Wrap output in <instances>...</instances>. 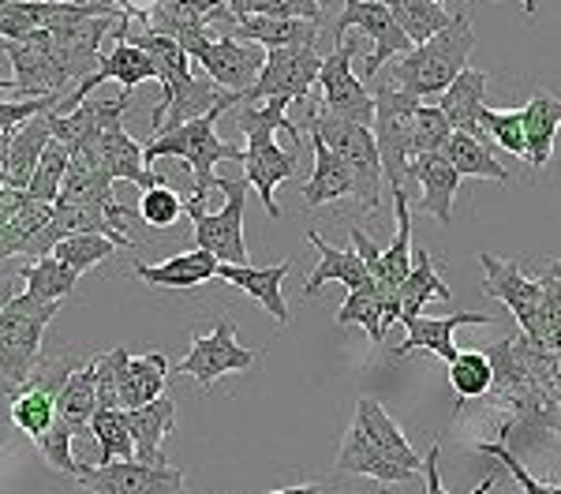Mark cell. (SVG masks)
<instances>
[{
    "label": "cell",
    "mask_w": 561,
    "mask_h": 494,
    "mask_svg": "<svg viewBox=\"0 0 561 494\" xmlns=\"http://www.w3.org/2000/svg\"><path fill=\"white\" fill-rule=\"evenodd\" d=\"M53 409H57V420L60 424L71 427V435H87L90 430V416H94L98 409V393H94V364L79 367V371L68 375V382L57 390V398H53Z\"/></svg>",
    "instance_id": "cell-36"
},
{
    "label": "cell",
    "mask_w": 561,
    "mask_h": 494,
    "mask_svg": "<svg viewBox=\"0 0 561 494\" xmlns=\"http://www.w3.org/2000/svg\"><path fill=\"white\" fill-rule=\"evenodd\" d=\"M20 269H0V311L8 308V300H12V296H20Z\"/></svg>",
    "instance_id": "cell-55"
},
{
    "label": "cell",
    "mask_w": 561,
    "mask_h": 494,
    "mask_svg": "<svg viewBox=\"0 0 561 494\" xmlns=\"http://www.w3.org/2000/svg\"><path fill=\"white\" fill-rule=\"evenodd\" d=\"M307 128L345 161V169L352 173V184H356V203L364 206L367 214H375L378 199H382V161H378V147H375L370 128L341 120V116H330L322 105H311Z\"/></svg>",
    "instance_id": "cell-5"
},
{
    "label": "cell",
    "mask_w": 561,
    "mask_h": 494,
    "mask_svg": "<svg viewBox=\"0 0 561 494\" xmlns=\"http://www.w3.org/2000/svg\"><path fill=\"white\" fill-rule=\"evenodd\" d=\"M438 457H442V449L431 446L427 461H423V472H427V494H446V487H442V472H438ZM494 483H497V475H486V480L479 483L472 494H491Z\"/></svg>",
    "instance_id": "cell-53"
},
{
    "label": "cell",
    "mask_w": 561,
    "mask_h": 494,
    "mask_svg": "<svg viewBox=\"0 0 561 494\" xmlns=\"http://www.w3.org/2000/svg\"><path fill=\"white\" fill-rule=\"evenodd\" d=\"M0 4H4V0H0Z\"/></svg>",
    "instance_id": "cell-62"
},
{
    "label": "cell",
    "mask_w": 561,
    "mask_h": 494,
    "mask_svg": "<svg viewBox=\"0 0 561 494\" xmlns=\"http://www.w3.org/2000/svg\"><path fill=\"white\" fill-rule=\"evenodd\" d=\"M139 218L147 221L150 229H173V225L184 218V199H180L169 184L150 187L139 199Z\"/></svg>",
    "instance_id": "cell-47"
},
{
    "label": "cell",
    "mask_w": 561,
    "mask_h": 494,
    "mask_svg": "<svg viewBox=\"0 0 561 494\" xmlns=\"http://www.w3.org/2000/svg\"><path fill=\"white\" fill-rule=\"evenodd\" d=\"M378 4L393 15V23L401 26V34L412 45L431 42L434 34H442L449 23H454V15H449L442 4H434V0H378Z\"/></svg>",
    "instance_id": "cell-37"
},
{
    "label": "cell",
    "mask_w": 561,
    "mask_h": 494,
    "mask_svg": "<svg viewBox=\"0 0 561 494\" xmlns=\"http://www.w3.org/2000/svg\"><path fill=\"white\" fill-rule=\"evenodd\" d=\"M221 110L198 116V120H187L184 128L176 131H165L158 135V139L142 142V165H153L158 158H180L192 165V199H206V195L214 192V165L217 161H243V150L237 142H225L217 139L214 124L221 120Z\"/></svg>",
    "instance_id": "cell-4"
},
{
    "label": "cell",
    "mask_w": 561,
    "mask_h": 494,
    "mask_svg": "<svg viewBox=\"0 0 561 494\" xmlns=\"http://www.w3.org/2000/svg\"><path fill=\"white\" fill-rule=\"evenodd\" d=\"M442 158L457 169L460 176H476V180H497V184H513V173L494 158L491 142H479L472 135L449 131L446 147H442Z\"/></svg>",
    "instance_id": "cell-35"
},
{
    "label": "cell",
    "mask_w": 561,
    "mask_h": 494,
    "mask_svg": "<svg viewBox=\"0 0 561 494\" xmlns=\"http://www.w3.org/2000/svg\"><path fill=\"white\" fill-rule=\"evenodd\" d=\"M165 375H169V359L165 353H147V356H128L121 364L116 375V404L124 412L142 409V404L158 401L165 390Z\"/></svg>",
    "instance_id": "cell-26"
},
{
    "label": "cell",
    "mask_w": 561,
    "mask_h": 494,
    "mask_svg": "<svg viewBox=\"0 0 561 494\" xmlns=\"http://www.w3.org/2000/svg\"><path fill=\"white\" fill-rule=\"evenodd\" d=\"M423 102L401 94L397 87H378L375 94V147L378 161H382V176L389 180V192H409V128L412 113Z\"/></svg>",
    "instance_id": "cell-7"
},
{
    "label": "cell",
    "mask_w": 561,
    "mask_h": 494,
    "mask_svg": "<svg viewBox=\"0 0 561 494\" xmlns=\"http://www.w3.org/2000/svg\"><path fill=\"white\" fill-rule=\"evenodd\" d=\"M460 326H491V314H476V311H457V314H446V319H431V314H420V319H412L409 326V337H404V345H397V359L412 356L415 348H427L438 359H446V364H454L457 359V348H454V334Z\"/></svg>",
    "instance_id": "cell-19"
},
{
    "label": "cell",
    "mask_w": 561,
    "mask_h": 494,
    "mask_svg": "<svg viewBox=\"0 0 561 494\" xmlns=\"http://www.w3.org/2000/svg\"><path fill=\"white\" fill-rule=\"evenodd\" d=\"M483 449V453H491V457H497V461L505 464V472L513 475V480L520 483L524 487V494H561V487L558 483H547V480H536V475H531L528 469H524V461L520 457H513L510 449H505L502 443H491V446H479Z\"/></svg>",
    "instance_id": "cell-52"
},
{
    "label": "cell",
    "mask_w": 561,
    "mask_h": 494,
    "mask_svg": "<svg viewBox=\"0 0 561 494\" xmlns=\"http://www.w3.org/2000/svg\"><path fill=\"white\" fill-rule=\"evenodd\" d=\"M322 57L314 45H285V49H266L255 87L243 94V102H266V97H285V102H307L311 87L319 83Z\"/></svg>",
    "instance_id": "cell-10"
},
{
    "label": "cell",
    "mask_w": 561,
    "mask_h": 494,
    "mask_svg": "<svg viewBox=\"0 0 561 494\" xmlns=\"http://www.w3.org/2000/svg\"><path fill=\"white\" fill-rule=\"evenodd\" d=\"M243 15H266V20H307L322 23L319 0H248Z\"/></svg>",
    "instance_id": "cell-50"
},
{
    "label": "cell",
    "mask_w": 561,
    "mask_h": 494,
    "mask_svg": "<svg viewBox=\"0 0 561 494\" xmlns=\"http://www.w3.org/2000/svg\"><path fill=\"white\" fill-rule=\"evenodd\" d=\"M124 420H128L135 461L161 469V464H165V449H161V443H165L176 427V404L169 398H158V401L142 404V409L124 412Z\"/></svg>",
    "instance_id": "cell-22"
},
{
    "label": "cell",
    "mask_w": 561,
    "mask_h": 494,
    "mask_svg": "<svg viewBox=\"0 0 561 494\" xmlns=\"http://www.w3.org/2000/svg\"><path fill=\"white\" fill-rule=\"evenodd\" d=\"M285 97H266V102H240L232 110V120L237 128L248 135V150H243V180L248 187H255L262 206H266V218H280V206H277V184L296 176V150H280L277 147V128L293 139V147H300V128L293 124L288 116Z\"/></svg>",
    "instance_id": "cell-1"
},
{
    "label": "cell",
    "mask_w": 561,
    "mask_h": 494,
    "mask_svg": "<svg viewBox=\"0 0 561 494\" xmlns=\"http://www.w3.org/2000/svg\"><path fill=\"white\" fill-rule=\"evenodd\" d=\"M479 128L491 139L494 150H510V154L524 158L528 142H524V113L520 110H486L479 113Z\"/></svg>",
    "instance_id": "cell-45"
},
{
    "label": "cell",
    "mask_w": 561,
    "mask_h": 494,
    "mask_svg": "<svg viewBox=\"0 0 561 494\" xmlns=\"http://www.w3.org/2000/svg\"><path fill=\"white\" fill-rule=\"evenodd\" d=\"M319 8H330V0H319Z\"/></svg>",
    "instance_id": "cell-60"
},
{
    "label": "cell",
    "mask_w": 561,
    "mask_h": 494,
    "mask_svg": "<svg viewBox=\"0 0 561 494\" xmlns=\"http://www.w3.org/2000/svg\"><path fill=\"white\" fill-rule=\"evenodd\" d=\"M4 57L15 71L12 102H31V97H49V94L65 97L68 79L60 76L57 60H53L49 31H38V34H26V38L8 42Z\"/></svg>",
    "instance_id": "cell-14"
},
{
    "label": "cell",
    "mask_w": 561,
    "mask_h": 494,
    "mask_svg": "<svg viewBox=\"0 0 561 494\" xmlns=\"http://www.w3.org/2000/svg\"><path fill=\"white\" fill-rule=\"evenodd\" d=\"M486 71H476V68H465L460 76L442 90V116L449 120V128L460 131V135H472L479 142H491L479 128V113H483L486 105Z\"/></svg>",
    "instance_id": "cell-23"
},
{
    "label": "cell",
    "mask_w": 561,
    "mask_h": 494,
    "mask_svg": "<svg viewBox=\"0 0 561 494\" xmlns=\"http://www.w3.org/2000/svg\"><path fill=\"white\" fill-rule=\"evenodd\" d=\"M192 60L206 68V76L214 79L221 90H232V94H248L255 87L262 65H266V49L255 42H240V38H210L206 45H198V53Z\"/></svg>",
    "instance_id": "cell-16"
},
{
    "label": "cell",
    "mask_w": 561,
    "mask_h": 494,
    "mask_svg": "<svg viewBox=\"0 0 561 494\" xmlns=\"http://www.w3.org/2000/svg\"><path fill=\"white\" fill-rule=\"evenodd\" d=\"M288 269H293V259H280L277 266H229V263H217V274L214 277H225L229 285H237L251 296L255 303H262L270 314H274L277 326H288V303H285V292H280V285H285Z\"/></svg>",
    "instance_id": "cell-18"
},
{
    "label": "cell",
    "mask_w": 561,
    "mask_h": 494,
    "mask_svg": "<svg viewBox=\"0 0 561 494\" xmlns=\"http://www.w3.org/2000/svg\"><path fill=\"white\" fill-rule=\"evenodd\" d=\"M98 161H102L108 180H128V184L142 187V192L165 184V176L142 165V142L131 139L124 131V124H113V128L102 131V139H98Z\"/></svg>",
    "instance_id": "cell-21"
},
{
    "label": "cell",
    "mask_w": 561,
    "mask_h": 494,
    "mask_svg": "<svg viewBox=\"0 0 561 494\" xmlns=\"http://www.w3.org/2000/svg\"><path fill=\"white\" fill-rule=\"evenodd\" d=\"M520 113H524V142H528L524 161L531 169H542L550 154H554V139L561 128V97H554L550 90H536Z\"/></svg>",
    "instance_id": "cell-29"
},
{
    "label": "cell",
    "mask_w": 561,
    "mask_h": 494,
    "mask_svg": "<svg viewBox=\"0 0 561 494\" xmlns=\"http://www.w3.org/2000/svg\"><path fill=\"white\" fill-rule=\"evenodd\" d=\"M393 206H397V237L382 255H378L375 269H370V282L386 292H397L401 282L409 277L412 266V206H409V192H393Z\"/></svg>",
    "instance_id": "cell-31"
},
{
    "label": "cell",
    "mask_w": 561,
    "mask_h": 494,
    "mask_svg": "<svg viewBox=\"0 0 561 494\" xmlns=\"http://www.w3.org/2000/svg\"><path fill=\"white\" fill-rule=\"evenodd\" d=\"M214 192L225 195V206L217 214H206V199H187L184 210L195 221L198 251L214 255L217 263L251 266L248 244H243V206H248V180L243 176H214Z\"/></svg>",
    "instance_id": "cell-6"
},
{
    "label": "cell",
    "mask_w": 561,
    "mask_h": 494,
    "mask_svg": "<svg viewBox=\"0 0 561 494\" xmlns=\"http://www.w3.org/2000/svg\"><path fill=\"white\" fill-rule=\"evenodd\" d=\"M225 0H153L150 8H142L135 20L147 26L150 34H161V38L176 42L180 49L187 53V60L198 53V45L210 42V15L221 8Z\"/></svg>",
    "instance_id": "cell-15"
},
{
    "label": "cell",
    "mask_w": 561,
    "mask_h": 494,
    "mask_svg": "<svg viewBox=\"0 0 561 494\" xmlns=\"http://www.w3.org/2000/svg\"><path fill=\"white\" fill-rule=\"evenodd\" d=\"M60 303H42L34 296H12L0 311V393L15 398L31 382L42 359V341L49 322L57 319Z\"/></svg>",
    "instance_id": "cell-3"
},
{
    "label": "cell",
    "mask_w": 561,
    "mask_h": 494,
    "mask_svg": "<svg viewBox=\"0 0 561 494\" xmlns=\"http://www.w3.org/2000/svg\"><path fill=\"white\" fill-rule=\"evenodd\" d=\"M53 139L49 131V113L31 116L26 124L12 131V147H8V165L0 173V187H12V192H26L34 169H38V158L45 150V142Z\"/></svg>",
    "instance_id": "cell-27"
},
{
    "label": "cell",
    "mask_w": 561,
    "mask_h": 494,
    "mask_svg": "<svg viewBox=\"0 0 561 494\" xmlns=\"http://www.w3.org/2000/svg\"><path fill=\"white\" fill-rule=\"evenodd\" d=\"M397 322H401V300H397V292L378 289L375 282L352 289L337 311V326H364L375 345H382Z\"/></svg>",
    "instance_id": "cell-17"
},
{
    "label": "cell",
    "mask_w": 561,
    "mask_h": 494,
    "mask_svg": "<svg viewBox=\"0 0 561 494\" xmlns=\"http://www.w3.org/2000/svg\"><path fill=\"white\" fill-rule=\"evenodd\" d=\"M8 420H12L15 427L23 430V435L31 438H42L45 430L53 427V420H57V409H53V398L42 390H20L8 404Z\"/></svg>",
    "instance_id": "cell-43"
},
{
    "label": "cell",
    "mask_w": 561,
    "mask_h": 494,
    "mask_svg": "<svg viewBox=\"0 0 561 494\" xmlns=\"http://www.w3.org/2000/svg\"><path fill=\"white\" fill-rule=\"evenodd\" d=\"M20 277L26 285L23 292L34 296V300H42V303H60L65 296L76 292V282H79L76 269H68L60 259H53V255L34 259V263L20 266Z\"/></svg>",
    "instance_id": "cell-38"
},
{
    "label": "cell",
    "mask_w": 561,
    "mask_h": 494,
    "mask_svg": "<svg viewBox=\"0 0 561 494\" xmlns=\"http://www.w3.org/2000/svg\"><path fill=\"white\" fill-rule=\"evenodd\" d=\"M60 105V94H49V97H31V102H0V135L15 131L20 124H26L31 116H42V113H53Z\"/></svg>",
    "instance_id": "cell-51"
},
{
    "label": "cell",
    "mask_w": 561,
    "mask_h": 494,
    "mask_svg": "<svg viewBox=\"0 0 561 494\" xmlns=\"http://www.w3.org/2000/svg\"><path fill=\"white\" fill-rule=\"evenodd\" d=\"M26 203V192H12V187H0V225H8L20 214V206Z\"/></svg>",
    "instance_id": "cell-54"
},
{
    "label": "cell",
    "mask_w": 561,
    "mask_h": 494,
    "mask_svg": "<svg viewBox=\"0 0 561 494\" xmlns=\"http://www.w3.org/2000/svg\"><path fill=\"white\" fill-rule=\"evenodd\" d=\"M322 494H325V491H322Z\"/></svg>",
    "instance_id": "cell-63"
},
{
    "label": "cell",
    "mask_w": 561,
    "mask_h": 494,
    "mask_svg": "<svg viewBox=\"0 0 561 494\" xmlns=\"http://www.w3.org/2000/svg\"><path fill=\"white\" fill-rule=\"evenodd\" d=\"M397 300H401V326L420 319L431 300H454V289L442 282V263L427 248L412 244V266L409 277L401 282V289H397Z\"/></svg>",
    "instance_id": "cell-24"
},
{
    "label": "cell",
    "mask_w": 561,
    "mask_h": 494,
    "mask_svg": "<svg viewBox=\"0 0 561 494\" xmlns=\"http://www.w3.org/2000/svg\"><path fill=\"white\" fill-rule=\"evenodd\" d=\"M65 4H116L121 12H128V15H139L142 8H135L131 0H65Z\"/></svg>",
    "instance_id": "cell-56"
},
{
    "label": "cell",
    "mask_w": 561,
    "mask_h": 494,
    "mask_svg": "<svg viewBox=\"0 0 561 494\" xmlns=\"http://www.w3.org/2000/svg\"><path fill=\"white\" fill-rule=\"evenodd\" d=\"M348 31H364L367 38L375 42L370 57L364 60L367 79H375L378 68L389 65L393 57H404V53L412 49V42L404 38L401 26L393 23V15H389L378 0H345V12H341L337 23H333V45L345 42Z\"/></svg>",
    "instance_id": "cell-13"
},
{
    "label": "cell",
    "mask_w": 561,
    "mask_h": 494,
    "mask_svg": "<svg viewBox=\"0 0 561 494\" xmlns=\"http://www.w3.org/2000/svg\"><path fill=\"white\" fill-rule=\"evenodd\" d=\"M76 483L90 494H187V472L173 464H139V461H108V464H79Z\"/></svg>",
    "instance_id": "cell-11"
},
{
    "label": "cell",
    "mask_w": 561,
    "mask_h": 494,
    "mask_svg": "<svg viewBox=\"0 0 561 494\" xmlns=\"http://www.w3.org/2000/svg\"><path fill=\"white\" fill-rule=\"evenodd\" d=\"M8 147H12V131L0 135V173H4V165H8Z\"/></svg>",
    "instance_id": "cell-58"
},
{
    "label": "cell",
    "mask_w": 561,
    "mask_h": 494,
    "mask_svg": "<svg viewBox=\"0 0 561 494\" xmlns=\"http://www.w3.org/2000/svg\"><path fill=\"white\" fill-rule=\"evenodd\" d=\"M375 494H389V491H386V487H378V491H375Z\"/></svg>",
    "instance_id": "cell-61"
},
{
    "label": "cell",
    "mask_w": 561,
    "mask_h": 494,
    "mask_svg": "<svg viewBox=\"0 0 561 494\" xmlns=\"http://www.w3.org/2000/svg\"><path fill=\"white\" fill-rule=\"evenodd\" d=\"M449 386L457 390V409L465 401L486 398V390H491V359L483 353H457V359L449 364Z\"/></svg>",
    "instance_id": "cell-44"
},
{
    "label": "cell",
    "mask_w": 561,
    "mask_h": 494,
    "mask_svg": "<svg viewBox=\"0 0 561 494\" xmlns=\"http://www.w3.org/2000/svg\"><path fill=\"white\" fill-rule=\"evenodd\" d=\"M524 356H528V367H531V379H536V386L561 409V353L536 348L528 337H524Z\"/></svg>",
    "instance_id": "cell-49"
},
{
    "label": "cell",
    "mask_w": 561,
    "mask_h": 494,
    "mask_svg": "<svg viewBox=\"0 0 561 494\" xmlns=\"http://www.w3.org/2000/svg\"><path fill=\"white\" fill-rule=\"evenodd\" d=\"M113 251H116L113 240L98 237V232H71V237H65L53 248V259H60V263L68 269H76V274H87V269H94L98 263H105Z\"/></svg>",
    "instance_id": "cell-42"
},
{
    "label": "cell",
    "mask_w": 561,
    "mask_h": 494,
    "mask_svg": "<svg viewBox=\"0 0 561 494\" xmlns=\"http://www.w3.org/2000/svg\"><path fill=\"white\" fill-rule=\"evenodd\" d=\"M34 443H38V453L53 464V469L65 472L68 480H76V475H79V461H76V449H71V443H76V435H71V427H68V424L53 420V427L45 430L42 438H34Z\"/></svg>",
    "instance_id": "cell-48"
},
{
    "label": "cell",
    "mask_w": 561,
    "mask_h": 494,
    "mask_svg": "<svg viewBox=\"0 0 561 494\" xmlns=\"http://www.w3.org/2000/svg\"><path fill=\"white\" fill-rule=\"evenodd\" d=\"M49 214H53L49 203H38L26 195L20 214L8 225H0V263H8V259H15V255H26V248H31V240L45 229Z\"/></svg>",
    "instance_id": "cell-39"
},
{
    "label": "cell",
    "mask_w": 561,
    "mask_h": 494,
    "mask_svg": "<svg viewBox=\"0 0 561 494\" xmlns=\"http://www.w3.org/2000/svg\"><path fill=\"white\" fill-rule=\"evenodd\" d=\"M131 15H98V20L68 23L49 31L53 60H57L60 76L68 79V87H79L87 76H94V68L102 65V42Z\"/></svg>",
    "instance_id": "cell-12"
},
{
    "label": "cell",
    "mask_w": 561,
    "mask_h": 494,
    "mask_svg": "<svg viewBox=\"0 0 561 494\" xmlns=\"http://www.w3.org/2000/svg\"><path fill=\"white\" fill-rule=\"evenodd\" d=\"M90 435H94L98 446H102L98 464L135 461V446H131V435H128L124 409H94V416H90Z\"/></svg>",
    "instance_id": "cell-40"
},
{
    "label": "cell",
    "mask_w": 561,
    "mask_h": 494,
    "mask_svg": "<svg viewBox=\"0 0 561 494\" xmlns=\"http://www.w3.org/2000/svg\"><path fill=\"white\" fill-rule=\"evenodd\" d=\"M434 4H442V0H434ZM520 8H524V12L531 15V12H536V0H520Z\"/></svg>",
    "instance_id": "cell-59"
},
{
    "label": "cell",
    "mask_w": 561,
    "mask_h": 494,
    "mask_svg": "<svg viewBox=\"0 0 561 494\" xmlns=\"http://www.w3.org/2000/svg\"><path fill=\"white\" fill-rule=\"evenodd\" d=\"M259 348H243L237 341V326L229 319L217 322L214 334L192 337L187 345V356L176 364V375H187V379L198 382V390H214L217 379L232 371H251L259 364Z\"/></svg>",
    "instance_id": "cell-9"
},
{
    "label": "cell",
    "mask_w": 561,
    "mask_h": 494,
    "mask_svg": "<svg viewBox=\"0 0 561 494\" xmlns=\"http://www.w3.org/2000/svg\"><path fill=\"white\" fill-rule=\"evenodd\" d=\"M409 180L423 187V214H431L438 225H454V199H457V187H460V176L446 158L438 154H420L409 161Z\"/></svg>",
    "instance_id": "cell-20"
},
{
    "label": "cell",
    "mask_w": 561,
    "mask_h": 494,
    "mask_svg": "<svg viewBox=\"0 0 561 494\" xmlns=\"http://www.w3.org/2000/svg\"><path fill=\"white\" fill-rule=\"evenodd\" d=\"M68 161H71V150L65 147L60 139H49L38 158V169H34L31 184H26V195L38 203H57L60 195V184H65V173H68Z\"/></svg>",
    "instance_id": "cell-41"
},
{
    "label": "cell",
    "mask_w": 561,
    "mask_h": 494,
    "mask_svg": "<svg viewBox=\"0 0 561 494\" xmlns=\"http://www.w3.org/2000/svg\"><path fill=\"white\" fill-rule=\"evenodd\" d=\"M229 38L255 42V45H262V49H285V45H314V42H319V23L243 15V20H237V26H232Z\"/></svg>",
    "instance_id": "cell-34"
},
{
    "label": "cell",
    "mask_w": 561,
    "mask_h": 494,
    "mask_svg": "<svg viewBox=\"0 0 561 494\" xmlns=\"http://www.w3.org/2000/svg\"><path fill=\"white\" fill-rule=\"evenodd\" d=\"M307 244L319 251V266H314V269H311V277L304 282V296H319V289H322L325 282L345 285L348 292L370 282L364 259H359L352 248H348V251H337L333 244H325L322 232H314V229H307Z\"/></svg>",
    "instance_id": "cell-28"
},
{
    "label": "cell",
    "mask_w": 561,
    "mask_h": 494,
    "mask_svg": "<svg viewBox=\"0 0 561 494\" xmlns=\"http://www.w3.org/2000/svg\"><path fill=\"white\" fill-rule=\"evenodd\" d=\"M449 120L442 116L438 105H420L412 113V128H409V161L420 154H438L449 139Z\"/></svg>",
    "instance_id": "cell-46"
},
{
    "label": "cell",
    "mask_w": 561,
    "mask_h": 494,
    "mask_svg": "<svg viewBox=\"0 0 561 494\" xmlns=\"http://www.w3.org/2000/svg\"><path fill=\"white\" fill-rule=\"evenodd\" d=\"M311 147H314V176L307 180V187H304L307 210H319V206L337 203V199H356V184H352L345 161L333 154L314 131H311Z\"/></svg>",
    "instance_id": "cell-32"
},
{
    "label": "cell",
    "mask_w": 561,
    "mask_h": 494,
    "mask_svg": "<svg viewBox=\"0 0 561 494\" xmlns=\"http://www.w3.org/2000/svg\"><path fill=\"white\" fill-rule=\"evenodd\" d=\"M337 472H348V475H370V480H382V483H409L415 480V472L401 469L393 464L389 457L378 449L370 438L359 430L356 424L348 427L345 443H341V453H337Z\"/></svg>",
    "instance_id": "cell-30"
},
{
    "label": "cell",
    "mask_w": 561,
    "mask_h": 494,
    "mask_svg": "<svg viewBox=\"0 0 561 494\" xmlns=\"http://www.w3.org/2000/svg\"><path fill=\"white\" fill-rule=\"evenodd\" d=\"M352 424L364 430L370 443L382 449V453L393 464H401V469H409L415 475L423 472V457L415 453V446L409 443V438H404V430L397 427V420L389 416V412L375 398H359L356 401V420H352Z\"/></svg>",
    "instance_id": "cell-25"
},
{
    "label": "cell",
    "mask_w": 561,
    "mask_h": 494,
    "mask_svg": "<svg viewBox=\"0 0 561 494\" xmlns=\"http://www.w3.org/2000/svg\"><path fill=\"white\" fill-rule=\"evenodd\" d=\"M476 49V31L468 15H454V23L442 34H434L431 42L412 45L401 60H393V76H389V87H397L409 97H431L442 94L460 71L468 68V57Z\"/></svg>",
    "instance_id": "cell-2"
},
{
    "label": "cell",
    "mask_w": 561,
    "mask_h": 494,
    "mask_svg": "<svg viewBox=\"0 0 561 494\" xmlns=\"http://www.w3.org/2000/svg\"><path fill=\"white\" fill-rule=\"evenodd\" d=\"M356 57H359V42L348 38L337 42L330 57H322V71L314 87L322 90V110L330 116L370 128V120H375V94L364 87V79L352 76V60Z\"/></svg>",
    "instance_id": "cell-8"
},
{
    "label": "cell",
    "mask_w": 561,
    "mask_h": 494,
    "mask_svg": "<svg viewBox=\"0 0 561 494\" xmlns=\"http://www.w3.org/2000/svg\"><path fill=\"white\" fill-rule=\"evenodd\" d=\"M135 274L150 285H161V289H195V285L210 282L217 274V259L195 248V251H184V255L165 259V263H139Z\"/></svg>",
    "instance_id": "cell-33"
},
{
    "label": "cell",
    "mask_w": 561,
    "mask_h": 494,
    "mask_svg": "<svg viewBox=\"0 0 561 494\" xmlns=\"http://www.w3.org/2000/svg\"><path fill=\"white\" fill-rule=\"evenodd\" d=\"M325 487L322 483H300V487H285V491H274V494H322Z\"/></svg>",
    "instance_id": "cell-57"
}]
</instances>
